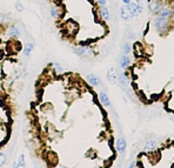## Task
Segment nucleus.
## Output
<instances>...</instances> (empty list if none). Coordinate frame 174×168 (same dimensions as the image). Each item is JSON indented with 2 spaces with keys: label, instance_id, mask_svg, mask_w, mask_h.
<instances>
[{
  "label": "nucleus",
  "instance_id": "nucleus-1",
  "mask_svg": "<svg viewBox=\"0 0 174 168\" xmlns=\"http://www.w3.org/2000/svg\"><path fill=\"white\" fill-rule=\"evenodd\" d=\"M167 24H168V19H166L164 16H160V15L158 18H155V20H154V27L159 32H164L167 27Z\"/></svg>",
  "mask_w": 174,
  "mask_h": 168
},
{
  "label": "nucleus",
  "instance_id": "nucleus-2",
  "mask_svg": "<svg viewBox=\"0 0 174 168\" xmlns=\"http://www.w3.org/2000/svg\"><path fill=\"white\" fill-rule=\"evenodd\" d=\"M128 7L133 14V16H138L140 15L141 12H142V3L140 1V0H136L135 3H129L128 4Z\"/></svg>",
  "mask_w": 174,
  "mask_h": 168
},
{
  "label": "nucleus",
  "instance_id": "nucleus-3",
  "mask_svg": "<svg viewBox=\"0 0 174 168\" xmlns=\"http://www.w3.org/2000/svg\"><path fill=\"white\" fill-rule=\"evenodd\" d=\"M119 13H120V16H121V19L125 20V21H128L131 20L132 18H133V14L128 7V5H124V6H121L120 10H119Z\"/></svg>",
  "mask_w": 174,
  "mask_h": 168
},
{
  "label": "nucleus",
  "instance_id": "nucleus-4",
  "mask_svg": "<svg viewBox=\"0 0 174 168\" xmlns=\"http://www.w3.org/2000/svg\"><path fill=\"white\" fill-rule=\"evenodd\" d=\"M107 80L110 84H116V81H118V72L113 67L110 68L107 72Z\"/></svg>",
  "mask_w": 174,
  "mask_h": 168
},
{
  "label": "nucleus",
  "instance_id": "nucleus-5",
  "mask_svg": "<svg viewBox=\"0 0 174 168\" xmlns=\"http://www.w3.org/2000/svg\"><path fill=\"white\" fill-rule=\"evenodd\" d=\"M126 146H127V143H126V140L124 139V138H120V139H118L116 140V143H115V147H116V149H118V152L119 153H125V151H126Z\"/></svg>",
  "mask_w": 174,
  "mask_h": 168
},
{
  "label": "nucleus",
  "instance_id": "nucleus-6",
  "mask_svg": "<svg viewBox=\"0 0 174 168\" xmlns=\"http://www.w3.org/2000/svg\"><path fill=\"white\" fill-rule=\"evenodd\" d=\"M74 53L78 54L79 57L86 58V57H90V55H91V49L87 48V47H79V48L74 49Z\"/></svg>",
  "mask_w": 174,
  "mask_h": 168
},
{
  "label": "nucleus",
  "instance_id": "nucleus-7",
  "mask_svg": "<svg viewBox=\"0 0 174 168\" xmlns=\"http://www.w3.org/2000/svg\"><path fill=\"white\" fill-rule=\"evenodd\" d=\"M86 80H87V82H88L90 85H92L94 87H97V86L100 85L99 78L97 75H94V74H87V75H86Z\"/></svg>",
  "mask_w": 174,
  "mask_h": 168
},
{
  "label": "nucleus",
  "instance_id": "nucleus-8",
  "mask_svg": "<svg viewBox=\"0 0 174 168\" xmlns=\"http://www.w3.org/2000/svg\"><path fill=\"white\" fill-rule=\"evenodd\" d=\"M156 146H158L156 141L149 140V141H147V142L145 143V146H144V151H145V152H153L154 149L156 148Z\"/></svg>",
  "mask_w": 174,
  "mask_h": 168
},
{
  "label": "nucleus",
  "instance_id": "nucleus-9",
  "mask_svg": "<svg viewBox=\"0 0 174 168\" xmlns=\"http://www.w3.org/2000/svg\"><path fill=\"white\" fill-rule=\"evenodd\" d=\"M151 8L154 13H160V11L164 8V6H162L161 3L158 1V0H153V1L151 3Z\"/></svg>",
  "mask_w": 174,
  "mask_h": 168
},
{
  "label": "nucleus",
  "instance_id": "nucleus-10",
  "mask_svg": "<svg viewBox=\"0 0 174 168\" xmlns=\"http://www.w3.org/2000/svg\"><path fill=\"white\" fill-rule=\"evenodd\" d=\"M99 100H100V102L103 105V106H106V107H108V106H111V101H110V98L107 97V94L105 92H101L100 94H99Z\"/></svg>",
  "mask_w": 174,
  "mask_h": 168
},
{
  "label": "nucleus",
  "instance_id": "nucleus-11",
  "mask_svg": "<svg viewBox=\"0 0 174 168\" xmlns=\"http://www.w3.org/2000/svg\"><path fill=\"white\" fill-rule=\"evenodd\" d=\"M7 34H8V36H11V38H16V36L20 35V28L16 27V26H13L8 29Z\"/></svg>",
  "mask_w": 174,
  "mask_h": 168
},
{
  "label": "nucleus",
  "instance_id": "nucleus-12",
  "mask_svg": "<svg viewBox=\"0 0 174 168\" xmlns=\"http://www.w3.org/2000/svg\"><path fill=\"white\" fill-rule=\"evenodd\" d=\"M129 64H131V60L128 58V55L124 54L123 57H121V59H120V67L125 69V68H127L129 66Z\"/></svg>",
  "mask_w": 174,
  "mask_h": 168
},
{
  "label": "nucleus",
  "instance_id": "nucleus-13",
  "mask_svg": "<svg viewBox=\"0 0 174 168\" xmlns=\"http://www.w3.org/2000/svg\"><path fill=\"white\" fill-rule=\"evenodd\" d=\"M100 15L103 20H108L110 19V11L106 6H101L100 8Z\"/></svg>",
  "mask_w": 174,
  "mask_h": 168
},
{
  "label": "nucleus",
  "instance_id": "nucleus-14",
  "mask_svg": "<svg viewBox=\"0 0 174 168\" xmlns=\"http://www.w3.org/2000/svg\"><path fill=\"white\" fill-rule=\"evenodd\" d=\"M33 48H34V45L32 44V43H28V44H26V46H25V48H24V54H25V57H29L31 55V53H32V51H33Z\"/></svg>",
  "mask_w": 174,
  "mask_h": 168
},
{
  "label": "nucleus",
  "instance_id": "nucleus-15",
  "mask_svg": "<svg viewBox=\"0 0 174 168\" xmlns=\"http://www.w3.org/2000/svg\"><path fill=\"white\" fill-rule=\"evenodd\" d=\"M26 163H25V155L24 154H20L19 158H18V163H15L14 167H25Z\"/></svg>",
  "mask_w": 174,
  "mask_h": 168
},
{
  "label": "nucleus",
  "instance_id": "nucleus-16",
  "mask_svg": "<svg viewBox=\"0 0 174 168\" xmlns=\"http://www.w3.org/2000/svg\"><path fill=\"white\" fill-rule=\"evenodd\" d=\"M171 15H172V11L169 8H162L160 11V16H164V18H166V19H168Z\"/></svg>",
  "mask_w": 174,
  "mask_h": 168
},
{
  "label": "nucleus",
  "instance_id": "nucleus-17",
  "mask_svg": "<svg viewBox=\"0 0 174 168\" xmlns=\"http://www.w3.org/2000/svg\"><path fill=\"white\" fill-rule=\"evenodd\" d=\"M118 80L120 81V84L121 85H124V86H126L127 85V82H128V80H127V78H126V75L125 74H118Z\"/></svg>",
  "mask_w": 174,
  "mask_h": 168
},
{
  "label": "nucleus",
  "instance_id": "nucleus-18",
  "mask_svg": "<svg viewBox=\"0 0 174 168\" xmlns=\"http://www.w3.org/2000/svg\"><path fill=\"white\" fill-rule=\"evenodd\" d=\"M51 15L53 16V18H58L60 15V8L58 6H54V7H52L51 10Z\"/></svg>",
  "mask_w": 174,
  "mask_h": 168
},
{
  "label": "nucleus",
  "instance_id": "nucleus-19",
  "mask_svg": "<svg viewBox=\"0 0 174 168\" xmlns=\"http://www.w3.org/2000/svg\"><path fill=\"white\" fill-rule=\"evenodd\" d=\"M53 67H54V71H55L58 74H62V73H64V69H62V67H61L60 64L54 62V64H53Z\"/></svg>",
  "mask_w": 174,
  "mask_h": 168
},
{
  "label": "nucleus",
  "instance_id": "nucleus-20",
  "mask_svg": "<svg viewBox=\"0 0 174 168\" xmlns=\"http://www.w3.org/2000/svg\"><path fill=\"white\" fill-rule=\"evenodd\" d=\"M123 52H124V54H126V55H128V53L131 52V45H129L128 43H126V44L124 45V48H123Z\"/></svg>",
  "mask_w": 174,
  "mask_h": 168
},
{
  "label": "nucleus",
  "instance_id": "nucleus-21",
  "mask_svg": "<svg viewBox=\"0 0 174 168\" xmlns=\"http://www.w3.org/2000/svg\"><path fill=\"white\" fill-rule=\"evenodd\" d=\"M6 162V155L4 153H0V167H3Z\"/></svg>",
  "mask_w": 174,
  "mask_h": 168
},
{
  "label": "nucleus",
  "instance_id": "nucleus-22",
  "mask_svg": "<svg viewBox=\"0 0 174 168\" xmlns=\"http://www.w3.org/2000/svg\"><path fill=\"white\" fill-rule=\"evenodd\" d=\"M15 10L18 11V12H23V11H24V6H23V4H21V3H19V1H16V3H15Z\"/></svg>",
  "mask_w": 174,
  "mask_h": 168
},
{
  "label": "nucleus",
  "instance_id": "nucleus-23",
  "mask_svg": "<svg viewBox=\"0 0 174 168\" xmlns=\"http://www.w3.org/2000/svg\"><path fill=\"white\" fill-rule=\"evenodd\" d=\"M106 1H107V0H97V3L100 6H106Z\"/></svg>",
  "mask_w": 174,
  "mask_h": 168
},
{
  "label": "nucleus",
  "instance_id": "nucleus-24",
  "mask_svg": "<svg viewBox=\"0 0 174 168\" xmlns=\"http://www.w3.org/2000/svg\"><path fill=\"white\" fill-rule=\"evenodd\" d=\"M123 3H124L125 5H128V4L131 3V0H123Z\"/></svg>",
  "mask_w": 174,
  "mask_h": 168
},
{
  "label": "nucleus",
  "instance_id": "nucleus-25",
  "mask_svg": "<svg viewBox=\"0 0 174 168\" xmlns=\"http://www.w3.org/2000/svg\"><path fill=\"white\" fill-rule=\"evenodd\" d=\"M39 1H46V0H39Z\"/></svg>",
  "mask_w": 174,
  "mask_h": 168
},
{
  "label": "nucleus",
  "instance_id": "nucleus-26",
  "mask_svg": "<svg viewBox=\"0 0 174 168\" xmlns=\"http://www.w3.org/2000/svg\"><path fill=\"white\" fill-rule=\"evenodd\" d=\"M172 14H174V10H173V11H172Z\"/></svg>",
  "mask_w": 174,
  "mask_h": 168
}]
</instances>
